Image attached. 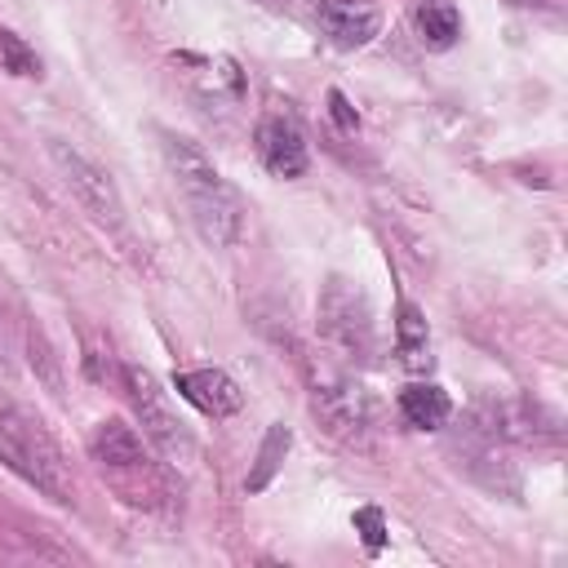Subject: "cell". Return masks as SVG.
Segmentation results:
<instances>
[{"label":"cell","mask_w":568,"mask_h":568,"mask_svg":"<svg viewBox=\"0 0 568 568\" xmlns=\"http://www.w3.org/2000/svg\"><path fill=\"white\" fill-rule=\"evenodd\" d=\"M395 351H399V364H404V368H413V373L430 368V328H426V315H422L413 302L399 306V320H395Z\"/></svg>","instance_id":"cell-13"},{"label":"cell","mask_w":568,"mask_h":568,"mask_svg":"<svg viewBox=\"0 0 568 568\" xmlns=\"http://www.w3.org/2000/svg\"><path fill=\"white\" fill-rule=\"evenodd\" d=\"M0 62H4L13 75H40V58H36L13 31H0Z\"/></svg>","instance_id":"cell-16"},{"label":"cell","mask_w":568,"mask_h":568,"mask_svg":"<svg viewBox=\"0 0 568 568\" xmlns=\"http://www.w3.org/2000/svg\"><path fill=\"white\" fill-rule=\"evenodd\" d=\"M399 413L417 430H439L448 422V413H453V399L435 382H413V386L399 390Z\"/></svg>","instance_id":"cell-12"},{"label":"cell","mask_w":568,"mask_h":568,"mask_svg":"<svg viewBox=\"0 0 568 568\" xmlns=\"http://www.w3.org/2000/svg\"><path fill=\"white\" fill-rule=\"evenodd\" d=\"M355 528L364 532V546H368V550L382 546V515H377L373 506H368V510H355Z\"/></svg>","instance_id":"cell-17"},{"label":"cell","mask_w":568,"mask_h":568,"mask_svg":"<svg viewBox=\"0 0 568 568\" xmlns=\"http://www.w3.org/2000/svg\"><path fill=\"white\" fill-rule=\"evenodd\" d=\"M311 404L320 413V422L346 439V444H368L377 435V422H382V408L377 399L351 377V373H337V368H315L311 373Z\"/></svg>","instance_id":"cell-6"},{"label":"cell","mask_w":568,"mask_h":568,"mask_svg":"<svg viewBox=\"0 0 568 568\" xmlns=\"http://www.w3.org/2000/svg\"><path fill=\"white\" fill-rule=\"evenodd\" d=\"M0 462L18 470L31 488H40L49 501L58 506L75 501V475H71L67 453L44 430V422L18 399H9L4 390H0Z\"/></svg>","instance_id":"cell-2"},{"label":"cell","mask_w":568,"mask_h":568,"mask_svg":"<svg viewBox=\"0 0 568 568\" xmlns=\"http://www.w3.org/2000/svg\"><path fill=\"white\" fill-rule=\"evenodd\" d=\"M173 390L186 404H195L204 417H231L244 404L240 382L231 373H222V368H186V373L173 377Z\"/></svg>","instance_id":"cell-11"},{"label":"cell","mask_w":568,"mask_h":568,"mask_svg":"<svg viewBox=\"0 0 568 568\" xmlns=\"http://www.w3.org/2000/svg\"><path fill=\"white\" fill-rule=\"evenodd\" d=\"M315 18L337 49H364L382 31V9L373 0H320Z\"/></svg>","instance_id":"cell-9"},{"label":"cell","mask_w":568,"mask_h":568,"mask_svg":"<svg viewBox=\"0 0 568 568\" xmlns=\"http://www.w3.org/2000/svg\"><path fill=\"white\" fill-rule=\"evenodd\" d=\"M120 377H124L129 404H133V413H138L142 439H146L169 466H191V462H195V435L186 430V422H182L178 408L169 404V390L155 382V373H146V368H138V364H124Z\"/></svg>","instance_id":"cell-5"},{"label":"cell","mask_w":568,"mask_h":568,"mask_svg":"<svg viewBox=\"0 0 568 568\" xmlns=\"http://www.w3.org/2000/svg\"><path fill=\"white\" fill-rule=\"evenodd\" d=\"M417 31L430 49H448L462 36V13L453 0H422L417 4Z\"/></svg>","instance_id":"cell-14"},{"label":"cell","mask_w":568,"mask_h":568,"mask_svg":"<svg viewBox=\"0 0 568 568\" xmlns=\"http://www.w3.org/2000/svg\"><path fill=\"white\" fill-rule=\"evenodd\" d=\"M160 151H164V164L173 173V186L186 200V213H191L200 240L213 244V248L235 244L244 235V200H240V191L213 169V160L191 138L160 133Z\"/></svg>","instance_id":"cell-1"},{"label":"cell","mask_w":568,"mask_h":568,"mask_svg":"<svg viewBox=\"0 0 568 568\" xmlns=\"http://www.w3.org/2000/svg\"><path fill=\"white\" fill-rule=\"evenodd\" d=\"M178 67H182L186 84L195 89V98H200L204 106H235V102L244 98V75H240V67H235L231 58H222V53H213V58H209V53H204V58L182 53Z\"/></svg>","instance_id":"cell-8"},{"label":"cell","mask_w":568,"mask_h":568,"mask_svg":"<svg viewBox=\"0 0 568 568\" xmlns=\"http://www.w3.org/2000/svg\"><path fill=\"white\" fill-rule=\"evenodd\" d=\"M328 106H333V120H337L342 129H355V115H351V106H346V98H342L337 89L328 93Z\"/></svg>","instance_id":"cell-18"},{"label":"cell","mask_w":568,"mask_h":568,"mask_svg":"<svg viewBox=\"0 0 568 568\" xmlns=\"http://www.w3.org/2000/svg\"><path fill=\"white\" fill-rule=\"evenodd\" d=\"M288 444H293V430H288V426H271V430H266L262 453H257V466H253V470H248V479H244V488H248V493H262V488L275 479V470H280V462H284Z\"/></svg>","instance_id":"cell-15"},{"label":"cell","mask_w":568,"mask_h":568,"mask_svg":"<svg viewBox=\"0 0 568 568\" xmlns=\"http://www.w3.org/2000/svg\"><path fill=\"white\" fill-rule=\"evenodd\" d=\"M89 457L102 466V475H111L115 484H120V493L129 497V501H155V497H164L169 488H164V479H160V470H155V462H151V453H146V444H142V435L129 426V422H120V417H111V422H98L93 430H89Z\"/></svg>","instance_id":"cell-4"},{"label":"cell","mask_w":568,"mask_h":568,"mask_svg":"<svg viewBox=\"0 0 568 568\" xmlns=\"http://www.w3.org/2000/svg\"><path fill=\"white\" fill-rule=\"evenodd\" d=\"M315 328L328 342V351H337L346 364H373V355H377V320H373L368 297L351 280H342V275L324 280L320 306H315Z\"/></svg>","instance_id":"cell-3"},{"label":"cell","mask_w":568,"mask_h":568,"mask_svg":"<svg viewBox=\"0 0 568 568\" xmlns=\"http://www.w3.org/2000/svg\"><path fill=\"white\" fill-rule=\"evenodd\" d=\"M257 160L275 178H302L306 173V138L288 115H262L257 120Z\"/></svg>","instance_id":"cell-10"},{"label":"cell","mask_w":568,"mask_h":568,"mask_svg":"<svg viewBox=\"0 0 568 568\" xmlns=\"http://www.w3.org/2000/svg\"><path fill=\"white\" fill-rule=\"evenodd\" d=\"M49 160H53V169L62 173L67 191L75 195V204H80L93 222H102V226H120V222H124L120 186L111 182V173H106L102 164H93L84 151H75V146L62 142V138H49Z\"/></svg>","instance_id":"cell-7"},{"label":"cell","mask_w":568,"mask_h":568,"mask_svg":"<svg viewBox=\"0 0 568 568\" xmlns=\"http://www.w3.org/2000/svg\"><path fill=\"white\" fill-rule=\"evenodd\" d=\"M9 351H13V337H9V320H4V311H0V364L9 359Z\"/></svg>","instance_id":"cell-19"}]
</instances>
